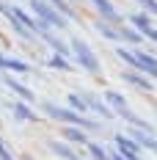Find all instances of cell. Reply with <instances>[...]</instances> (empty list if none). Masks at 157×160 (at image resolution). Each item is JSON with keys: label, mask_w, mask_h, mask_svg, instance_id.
<instances>
[{"label": "cell", "mask_w": 157, "mask_h": 160, "mask_svg": "<svg viewBox=\"0 0 157 160\" xmlns=\"http://www.w3.org/2000/svg\"><path fill=\"white\" fill-rule=\"evenodd\" d=\"M42 3H47V6H52L55 11H66V14H69V17L75 14V11H72V8L66 6V0H42Z\"/></svg>", "instance_id": "obj_15"}, {"label": "cell", "mask_w": 157, "mask_h": 160, "mask_svg": "<svg viewBox=\"0 0 157 160\" xmlns=\"http://www.w3.org/2000/svg\"><path fill=\"white\" fill-rule=\"evenodd\" d=\"M141 6L146 8V11H152V14H157V0H141Z\"/></svg>", "instance_id": "obj_23"}, {"label": "cell", "mask_w": 157, "mask_h": 160, "mask_svg": "<svg viewBox=\"0 0 157 160\" xmlns=\"http://www.w3.org/2000/svg\"><path fill=\"white\" fill-rule=\"evenodd\" d=\"M105 99H108V105H113V108H116L119 113L127 108V99L119 94V91H105Z\"/></svg>", "instance_id": "obj_8"}, {"label": "cell", "mask_w": 157, "mask_h": 160, "mask_svg": "<svg viewBox=\"0 0 157 160\" xmlns=\"http://www.w3.org/2000/svg\"><path fill=\"white\" fill-rule=\"evenodd\" d=\"M44 111H47L52 119H58V122H69V124H75V127L96 130V122H91V119H83V116H80V113H75V111H66V108H58V105H44Z\"/></svg>", "instance_id": "obj_1"}, {"label": "cell", "mask_w": 157, "mask_h": 160, "mask_svg": "<svg viewBox=\"0 0 157 160\" xmlns=\"http://www.w3.org/2000/svg\"><path fill=\"white\" fill-rule=\"evenodd\" d=\"M69 102H72V105H75L77 111H88V105H86V99H83L80 94H69Z\"/></svg>", "instance_id": "obj_19"}, {"label": "cell", "mask_w": 157, "mask_h": 160, "mask_svg": "<svg viewBox=\"0 0 157 160\" xmlns=\"http://www.w3.org/2000/svg\"><path fill=\"white\" fill-rule=\"evenodd\" d=\"M72 52L77 55V61H80V66H83V69H88L91 75H99V61H96L94 50L88 47L83 39H75V42H72Z\"/></svg>", "instance_id": "obj_2"}, {"label": "cell", "mask_w": 157, "mask_h": 160, "mask_svg": "<svg viewBox=\"0 0 157 160\" xmlns=\"http://www.w3.org/2000/svg\"><path fill=\"white\" fill-rule=\"evenodd\" d=\"M124 78H127V80H130V83H132V86H141L143 91H149V88H152V83H149V80H143V78H141V75H132V72H127Z\"/></svg>", "instance_id": "obj_14"}, {"label": "cell", "mask_w": 157, "mask_h": 160, "mask_svg": "<svg viewBox=\"0 0 157 160\" xmlns=\"http://www.w3.org/2000/svg\"><path fill=\"white\" fill-rule=\"evenodd\" d=\"M63 138H69V141H75V144H88V135H86L80 127H66Z\"/></svg>", "instance_id": "obj_9"}, {"label": "cell", "mask_w": 157, "mask_h": 160, "mask_svg": "<svg viewBox=\"0 0 157 160\" xmlns=\"http://www.w3.org/2000/svg\"><path fill=\"white\" fill-rule=\"evenodd\" d=\"M14 113H17V119H22V122H28V119H36L31 113V108H25V105H14Z\"/></svg>", "instance_id": "obj_18"}, {"label": "cell", "mask_w": 157, "mask_h": 160, "mask_svg": "<svg viewBox=\"0 0 157 160\" xmlns=\"http://www.w3.org/2000/svg\"><path fill=\"white\" fill-rule=\"evenodd\" d=\"M124 39H130V42H141V33H135V31H130V28H124V31H119Z\"/></svg>", "instance_id": "obj_22"}, {"label": "cell", "mask_w": 157, "mask_h": 160, "mask_svg": "<svg viewBox=\"0 0 157 160\" xmlns=\"http://www.w3.org/2000/svg\"><path fill=\"white\" fill-rule=\"evenodd\" d=\"M116 144H119V149H121V158L124 160H141L138 158V144H135V141H130V138H124V135H116Z\"/></svg>", "instance_id": "obj_5"}, {"label": "cell", "mask_w": 157, "mask_h": 160, "mask_svg": "<svg viewBox=\"0 0 157 160\" xmlns=\"http://www.w3.org/2000/svg\"><path fill=\"white\" fill-rule=\"evenodd\" d=\"M91 3L96 6V11H99L102 17H108V19H113V22H119V11L113 8L110 0H91Z\"/></svg>", "instance_id": "obj_6"}, {"label": "cell", "mask_w": 157, "mask_h": 160, "mask_svg": "<svg viewBox=\"0 0 157 160\" xmlns=\"http://www.w3.org/2000/svg\"><path fill=\"white\" fill-rule=\"evenodd\" d=\"M50 149L55 152V155H61V158H66V160H77V155L69 149L66 144H58V141H50Z\"/></svg>", "instance_id": "obj_11"}, {"label": "cell", "mask_w": 157, "mask_h": 160, "mask_svg": "<svg viewBox=\"0 0 157 160\" xmlns=\"http://www.w3.org/2000/svg\"><path fill=\"white\" fill-rule=\"evenodd\" d=\"M143 36H149V39H152V42H157V31H155V28H152V25H149V28H143Z\"/></svg>", "instance_id": "obj_24"}, {"label": "cell", "mask_w": 157, "mask_h": 160, "mask_svg": "<svg viewBox=\"0 0 157 160\" xmlns=\"http://www.w3.org/2000/svg\"><path fill=\"white\" fill-rule=\"evenodd\" d=\"M88 152H91V158H94V160H110V155L102 149V146H96V144H88Z\"/></svg>", "instance_id": "obj_16"}, {"label": "cell", "mask_w": 157, "mask_h": 160, "mask_svg": "<svg viewBox=\"0 0 157 160\" xmlns=\"http://www.w3.org/2000/svg\"><path fill=\"white\" fill-rule=\"evenodd\" d=\"M132 25H138V28H149V17L146 14H132Z\"/></svg>", "instance_id": "obj_20"}, {"label": "cell", "mask_w": 157, "mask_h": 160, "mask_svg": "<svg viewBox=\"0 0 157 160\" xmlns=\"http://www.w3.org/2000/svg\"><path fill=\"white\" fill-rule=\"evenodd\" d=\"M83 99H86L88 111H94V113H99V116H108V119H113V111H110V108H105V105H102L99 99H94L91 94H88V97H83Z\"/></svg>", "instance_id": "obj_7"}, {"label": "cell", "mask_w": 157, "mask_h": 160, "mask_svg": "<svg viewBox=\"0 0 157 160\" xmlns=\"http://www.w3.org/2000/svg\"><path fill=\"white\" fill-rule=\"evenodd\" d=\"M47 64H50V66H55V69H63V72H69V69H72V66H69V61H66L63 55H55V58H50Z\"/></svg>", "instance_id": "obj_17"}, {"label": "cell", "mask_w": 157, "mask_h": 160, "mask_svg": "<svg viewBox=\"0 0 157 160\" xmlns=\"http://www.w3.org/2000/svg\"><path fill=\"white\" fill-rule=\"evenodd\" d=\"M99 33H102V36H108V39H121V33L113 31L110 25H99Z\"/></svg>", "instance_id": "obj_21"}, {"label": "cell", "mask_w": 157, "mask_h": 160, "mask_svg": "<svg viewBox=\"0 0 157 160\" xmlns=\"http://www.w3.org/2000/svg\"><path fill=\"white\" fill-rule=\"evenodd\" d=\"M0 69H14V72H22V75H25L31 66L25 64V61H19V58H3V66H0Z\"/></svg>", "instance_id": "obj_10"}, {"label": "cell", "mask_w": 157, "mask_h": 160, "mask_svg": "<svg viewBox=\"0 0 157 160\" xmlns=\"http://www.w3.org/2000/svg\"><path fill=\"white\" fill-rule=\"evenodd\" d=\"M132 66L138 72H146L149 78H157V58H152L149 52H132Z\"/></svg>", "instance_id": "obj_4"}, {"label": "cell", "mask_w": 157, "mask_h": 160, "mask_svg": "<svg viewBox=\"0 0 157 160\" xmlns=\"http://www.w3.org/2000/svg\"><path fill=\"white\" fill-rule=\"evenodd\" d=\"M31 8L36 11V14H39V19H42L47 28H58V31H61V28H66V19H63L58 11H55L52 6L42 3V0H33V3H31Z\"/></svg>", "instance_id": "obj_3"}, {"label": "cell", "mask_w": 157, "mask_h": 160, "mask_svg": "<svg viewBox=\"0 0 157 160\" xmlns=\"http://www.w3.org/2000/svg\"><path fill=\"white\" fill-rule=\"evenodd\" d=\"M110 160H124V158L121 155H110Z\"/></svg>", "instance_id": "obj_25"}, {"label": "cell", "mask_w": 157, "mask_h": 160, "mask_svg": "<svg viewBox=\"0 0 157 160\" xmlns=\"http://www.w3.org/2000/svg\"><path fill=\"white\" fill-rule=\"evenodd\" d=\"M132 138H135V144H141V146H149V149H155L157 152V141L146 132V130H141V132H132Z\"/></svg>", "instance_id": "obj_12"}, {"label": "cell", "mask_w": 157, "mask_h": 160, "mask_svg": "<svg viewBox=\"0 0 157 160\" xmlns=\"http://www.w3.org/2000/svg\"><path fill=\"white\" fill-rule=\"evenodd\" d=\"M6 86L11 88V91H17V94L22 97V99H33V94H31V88H25V86H19L17 80H11V78H6Z\"/></svg>", "instance_id": "obj_13"}]
</instances>
